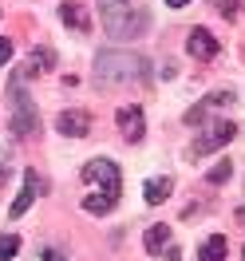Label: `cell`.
Masks as SVG:
<instances>
[{
    "label": "cell",
    "instance_id": "obj_1",
    "mask_svg": "<svg viewBox=\"0 0 245 261\" xmlns=\"http://www.w3.org/2000/svg\"><path fill=\"white\" fill-rule=\"evenodd\" d=\"M147 60L139 51H99L95 56V87H119V83L147 80Z\"/></svg>",
    "mask_w": 245,
    "mask_h": 261
},
{
    "label": "cell",
    "instance_id": "obj_2",
    "mask_svg": "<svg viewBox=\"0 0 245 261\" xmlns=\"http://www.w3.org/2000/svg\"><path fill=\"white\" fill-rule=\"evenodd\" d=\"M8 107H12L8 127H12L16 139H32V135H40V111H36V103H32V95H28L20 71L8 80Z\"/></svg>",
    "mask_w": 245,
    "mask_h": 261
},
{
    "label": "cell",
    "instance_id": "obj_3",
    "mask_svg": "<svg viewBox=\"0 0 245 261\" xmlns=\"http://www.w3.org/2000/svg\"><path fill=\"white\" fill-rule=\"evenodd\" d=\"M103 28H107V36H115V40H139V36H147L150 28V16L147 8H111V12H103Z\"/></svg>",
    "mask_w": 245,
    "mask_h": 261
},
{
    "label": "cell",
    "instance_id": "obj_4",
    "mask_svg": "<svg viewBox=\"0 0 245 261\" xmlns=\"http://www.w3.org/2000/svg\"><path fill=\"white\" fill-rule=\"evenodd\" d=\"M79 178L87 186H99V194H107L111 202H119V194H123V178H119V166L111 159H91L79 170Z\"/></svg>",
    "mask_w": 245,
    "mask_h": 261
},
{
    "label": "cell",
    "instance_id": "obj_5",
    "mask_svg": "<svg viewBox=\"0 0 245 261\" xmlns=\"http://www.w3.org/2000/svg\"><path fill=\"white\" fill-rule=\"evenodd\" d=\"M233 135H237V123H229V119H217V123H213V127L206 130L202 139H198L194 147H190V159H202V154H210V150H222L229 139H233Z\"/></svg>",
    "mask_w": 245,
    "mask_h": 261
},
{
    "label": "cell",
    "instance_id": "obj_6",
    "mask_svg": "<svg viewBox=\"0 0 245 261\" xmlns=\"http://www.w3.org/2000/svg\"><path fill=\"white\" fill-rule=\"evenodd\" d=\"M44 194V178H40V170H24V186H20V194L12 198V206H8V218H24V214L32 210V202Z\"/></svg>",
    "mask_w": 245,
    "mask_h": 261
},
{
    "label": "cell",
    "instance_id": "obj_7",
    "mask_svg": "<svg viewBox=\"0 0 245 261\" xmlns=\"http://www.w3.org/2000/svg\"><path fill=\"white\" fill-rule=\"evenodd\" d=\"M115 123H119V130H123L127 143H143V139H147V115H143V107H119V111H115Z\"/></svg>",
    "mask_w": 245,
    "mask_h": 261
},
{
    "label": "cell",
    "instance_id": "obj_8",
    "mask_svg": "<svg viewBox=\"0 0 245 261\" xmlns=\"http://www.w3.org/2000/svg\"><path fill=\"white\" fill-rule=\"evenodd\" d=\"M186 51L194 56V60H217V51H222V44H217V36L206 32V28H194V32L186 36Z\"/></svg>",
    "mask_w": 245,
    "mask_h": 261
},
{
    "label": "cell",
    "instance_id": "obj_9",
    "mask_svg": "<svg viewBox=\"0 0 245 261\" xmlns=\"http://www.w3.org/2000/svg\"><path fill=\"white\" fill-rule=\"evenodd\" d=\"M56 130H60V135H67V139H83V135L91 130V115L79 111V107L60 111V119H56Z\"/></svg>",
    "mask_w": 245,
    "mask_h": 261
},
{
    "label": "cell",
    "instance_id": "obj_10",
    "mask_svg": "<svg viewBox=\"0 0 245 261\" xmlns=\"http://www.w3.org/2000/svg\"><path fill=\"white\" fill-rule=\"evenodd\" d=\"M210 107H233V91H213V95H206L194 111H186V123H190V127H194V123H202V119L210 115Z\"/></svg>",
    "mask_w": 245,
    "mask_h": 261
},
{
    "label": "cell",
    "instance_id": "obj_11",
    "mask_svg": "<svg viewBox=\"0 0 245 261\" xmlns=\"http://www.w3.org/2000/svg\"><path fill=\"white\" fill-rule=\"evenodd\" d=\"M60 20H64L67 28H75V32H91V16H87V8L75 4V0H64V4H60Z\"/></svg>",
    "mask_w": 245,
    "mask_h": 261
},
{
    "label": "cell",
    "instance_id": "obj_12",
    "mask_svg": "<svg viewBox=\"0 0 245 261\" xmlns=\"http://www.w3.org/2000/svg\"><path fill=\"white\" fill-rule=\"evenodd\" d=\"M170 194H174V182H170V178H150L147 186H143V198H147V206H162Z\"/></svg>",
    "mask_w": 245,
    "mask_h": 261
},
{
    "label": "cell",
    "instance_id": "obj_13",
    "mask_svg": "<svg viewBox=\"0 0 245 261\" xmlns=\"http://www.w3.org/2000/svg\"><path fill=\"white\" fill-rule=\"evenodd\" d=\"M226 253H229V242L222 233H210L202 242V249H198V261H226Z\"/></svg>",
    "mask_w": 245,
    "mask_h": 261
},
{
    "label": "cell",
    "instance_id": "obj_14",
    "mask_svg": "<svg viewBox=\"0 0 245 261\" xmlns=\"http://www.w3.org/2000/svg\"><path fill=\"white\" fill-rule=\"evenodd\" d=\"M170 245V226L166 222H158V226L147 229V253H154V257H162V249Z\"/></svg>",
    "mask_w": 245,
    "mask_h": 261
},
{
    "label": "cell",
    "instance_id": "obj_15",
    "mask_svg": "<svg viewBox=\"0 0 245 261\" xmlns=\"http://www.w3.org/2000/svg\"><path fill=\"white\" fill-rule=\"evenodd\" d=\"M51 67H56V51H51V48H36V51H32V60H28V67H24L20 75L28 80L32 71H51Z\"/></svg>",
    "mask_w": 245,
    "mask_h": 261
},
{
    "label": "cell",
    "instance_id": "obj_16",
    "mask_svg": "<svg viewBox=\"0 0 245 261\" xmlns=\"http://www.w3.org/2000/svg\"><path fill=\"white\" fill-rule=\"evenodd\" d=\"M83 210L95 214V218H103V214H111V210H115V202H111L107 194H87V198H83Z\"/></svg>",
    "mask_w": 245,
    "mask_h": 261
},
{
    "label": "cell",
    "instance_id": "obj_17",
    "mask_svg": "<svg viewBox=\"0 0 245 261\" xmlns=\"http://www.w3.org/2000/svg\"><path fill=\"white\" fill-rule=\"evenodd\" d=\"M229 174H233V163H229V159H222V163L213 166L206 178H210V186H222V182H229Z\"/></svg>",
    "mask_w": 245,
    "mask_h": 261
},
{
    "label": "cell",
    "instance_id": "obj_18",
    "mask_svg": "<svg viewBox=\"0 0 245 261\" xmlns=\"http://www.w3.org/2000/svg\"><path fill=\"white\" fill-rule=\"evenodd\" d=\"M20 253V238L16 233H4V238H0V261H12Z\"/></svg>",
    "mask_w": 245,
    "mask_h": 261
},
{
    "label": "cell",
    "instance_id": "obj_19",
    "mask_svg": "<svg viewBox=\"0 0 245 261\" xmlns=\"http://www.w3.org/2000/svg\"><path fill=\"white\" fill-rule=\"evenodd\" d=\"M12 56H16V44H12V40H8V36H0V67L8 64V60H12Z\"/></svg>",
    "mask_w": 245,
    "mask_h": 261
},
{
    "label": "cell",
    "instance_id": "obj_20",
    "mask_svg": "<svg viewBox=\"0 0 245 261\" xmlns=\"http://www.w3.org/2000/svg\"><path fill=\"white\" fill-rule=\"evenodd\" d=\"M217 8H222V16L233 20L237 12H241V0H217Z\"/></svg>",
    "mask_w": 245,
    "mask_h": 261
},
{
    "label": "cell",
    "instance_id": "obj_21",
    "mask_svg": "<svg viewBox=\"0 0 245 261\" xmlns=\"http://www.w3.org/2000/svg\"><path fill=\"white\" fill-rule=\"evenodd\" d=\"M8 159H12V147H0V186L8 182Z\"/></svg>",
    "mask_w": 245,
    "mask_h": 261
},
{
    "label": "cell",
    "instance_id": "obj_22",
    "mask_svg": "<svg viewBox=\"0 0 245 261\" xmlns=\"http://www.w3.org/2000/svg\"><path fill=\"white\" fill-rule=\"evenodd\" d=\"M127 0H99V12H111V8H123Z\"/></svg>",
    "mask_w": 245,
    "mask_h": 261
},
{
    "label": "cell",
    "instance_id": "obj_23",
    "mask_svg": "<svg viewBox=\"0 0 245 261\" xmlns=\"http://www.w3.org/2000/svg\"><path fill=\"white\" fill-rule=\"evenodd\" d=\"M162 257H166V261H182V253L174 249V245H166V249H162Z\"/></svg>",
    "mask_w": 245,
    "mask_h": 261
},
{
    "label": "cell",
    "instance_id": "obj_24",
    "mask_svg": "<svg viewBox=\"0 0 245 261\" xmlns=\"http://www.w3.org/2000/svg\"><path fill=\"white\" fill-rule=\"evenodd\" d=\"M44 261H64V253L60 249H44Z\"/></svg>",
    "mask_w": 245,
    "mask_h": 261
},
{
    "label": "cell",
    "instance_id": "obj_25",
    "mask_svg": "<svg viewBox=\"0 0 245 261\" xmlns=\"http://www.w3.org/2000/svg\"><path fill=\"white\" fill-rule=\"evenodd\" d=\"M166 4H170V8H186L190 0H166Z\"/></svg>",
    "mask_w": 245,
    "mask_h": 261
},
{
    "label": "cell",
    "instance_id": "obj_26",
    "mask_svg": "<svg viewBox=\"0 0 245 261\" xmlns=\"http://www.w3.org/2000/svg\"><path fill=\"white\" fill-rule=\"evenodd\" d=\"M237 218H241V222H245V206H241V210H237Z\"/></svg>",
    "mask_w": 245,
    "mask_h": 261
},
{
    "label": "cell",
    "instance_id": "obj_27",
    "mask_svg": "<svg viewBox=\"0 0 245 261\" xmlns=\"http://www.w3.org/2000/svg\"><path fill=\"white\" fill-rule=\"evenodd\" d=\"M241 257H245V245H241Z\"/></svg>",
    "mask_w": 245,
    "mask_h": 261
}]
</instances>
